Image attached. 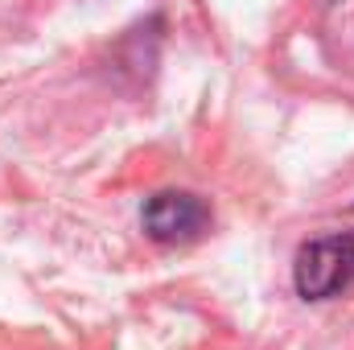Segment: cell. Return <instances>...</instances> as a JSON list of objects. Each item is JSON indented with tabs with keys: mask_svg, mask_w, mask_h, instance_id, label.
<instances>
[{
	"mask_svg": "<svg viewBox=\"0 0 354 350\" xmlns=\"http://www.w3.org/2000/svg\"><path fill=\"white\" fill-rule=\"evenodd\" d=\"M292 280H297V293L305 301H330L342 288H351L354 284V231L309 239L297 252Z\"/></svg>",
	"mask_w": 354,
	"mask_h": 350,
	"instance_id": "obj_1",
	"label": "cell"
},
{
	"mask_svg": "<svg viewBox=\"0 0 354 350\" xmlns=\"http://www.w3.org/2000/svg\"><path fill=\"white\" fill-rule=\"evenodd\" d=\"M145 231L157 243H194L210 231V206L198 194L185 190H165L145 202Z\"/></svg>",
	"mask_w": 354,
	"mask_h": 350,
	"instance_id": "obj_2",
	"label": "cell"
}]
</instances>
